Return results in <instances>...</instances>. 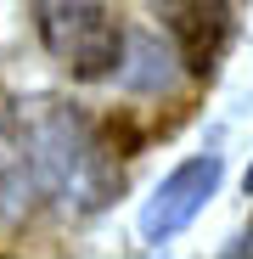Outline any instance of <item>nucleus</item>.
Segmentation results:
<instances>
[{
	"label": "nucleus",
	"instance_id": "obj_5",
	"mask_svg": "<svg viewBox=\"0 0 253 259\" xmlns=\"http://www.w3.org/2000/svg\"><path fill=\"white\" fill-rule=\"evenodd\" d=\"M180 51L175 39H163L152 28H124V46H118V62H113V79L118 91L130 96H169L180 84Z\"/></svg>",
	"mask_w": 253,
	"mask_h": 259
},
{
	"label": "nucleus",
	"instance_id": "obj_1",
	"mask_svg": "<svg viewBox=\"0 0 253 259\" xmlns=\"http://www.w3.org/2000/svg\"><path fill=\"white\" fill-rule=\"evenodd\" d=\"M17 130H23L39 197H51L68 220L102 214L113 203V192H118L113 152L102 147L96 124L79 107H68V102H28V107H17Z\"/></svg>",
	"mask_w": 253,
	"mask_h": 259
},
{
	"label": "nucleus",
	"instance_id": "obj_6",
	"mask_svg": "<svg viewBox=\"0 0 253 259\" xmlns=\"http://www.w3.org/2000/svg\"><path fill=\"white\" fill-rule=\"evenodd\" d=\"M34 208H39V181H34V163L23 147V130H17V118L0 113V226L6 231L28 226Z\"/></svg>",
	"mask_w": 253,
	"mask_h": 259
},
{
	"label": "nucleus",
	"instance_id": "obj_3",
	"mask_svg": "<svg viewBox=\"0 0 253 259\" xmlns=\"http://www.w3.org/2000/svg\"><path fill=\"white\" fill-rule=\"evenodd\" d=\"M220 181H225L220 152H197V158L175 163V169L152 186V197H146V208H141V242H152V248L175 242L197 214L208 208V197L220 192Z\"/></svg>",
	"mask_w": 253,
	"mask_h": 259
},
{
	"label": "nucleus",
	"instance_id": "obj_4",
	"mask_svg": "<svg viewBox=\"0 0 253 259\" xmlns=\"http://www.w3.org/2000/svg\"><path fill=\"white\" fill-rule=\"evenodd\" d=\"M163 23H169L175 51L191 73H214L220 51L231 46V6L225 0H163Z\"/></svg>",
	"mask_w": 253,
	"mask_h": 259
},
{
	"label": "nucleus",
	"instance_id": "obj_2",
	"mask_svg": "<svg viewBox=\"0 0 253 259\" xmlns=\"http://www.w3.org/2000/svg\"><path fill=\"white\" fill-rule=\"evenodd\" d=\"M39 39L73 79H113L124 23L107 0H39Z\"/></svg>",
	"mask_w": 253,
	"mask_h": 259
},
{
	"label": "nucleus",
	"instance_id": "obj_7",
	"mask_svg": "<svg viewBox=\"0 0 253 259\" xmlns=\"http://www.w3.org/2000/svg\"><path fill=\"white\" fill-rule=\"evenodd\" d=\"M225 253H253V220H247V231H242L236 242H225Z\"/></svg>",
	"mask_w": 253,
	"mask_h": 259
}]
</instances>
